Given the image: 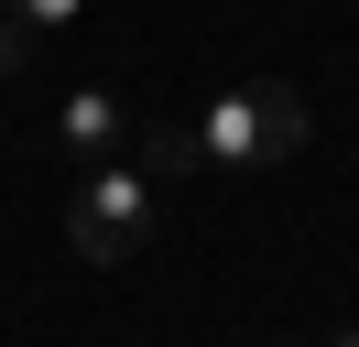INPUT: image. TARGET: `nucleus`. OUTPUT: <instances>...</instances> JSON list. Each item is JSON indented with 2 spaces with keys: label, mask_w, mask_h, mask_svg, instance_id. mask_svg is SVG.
I'll return each mask as SVG.
<instances>
[{
  "label": "nucleus",
  "mask_w": 359,
  "mask_h": 347,
  "mask_svg": "<svg viewBox=\"0 0 359 347\" xmlns=\"http://www.w3.org/2000/svg\"><path fill=\"white\" fill-rule=\"evenodd\" d=\"M196 163H218V174H272V163H294L305 152V98L294 87H218V98L196 108Z\"/></svg>",
  "instance_id": "obj_1"
},
{
  "label": "nucleus",
  "mask_w": 359,
  "mask_h": 347,
  "mask_svg": "<svg viewBox=\"0 0 359 347\" xmlns=\"http://www.w3.org/2000/svg\"><path fill=\"white\" fill-rule=\"evenodd\" d=\"M22 76H33V33L0 11V87H22Z\"/></svg>",
  "instance_id": "obj_4"
},
{
  "label": "nucleus",
  "mask_w": 359,
  "mask_h": 347,
  "mask_svg": "<svg viewBox=\"0 0 359 347\" xmlns=\"http://www.w3.org/2000/svg\"><path fill=\"white\" fill-rule=\"evenodd\" d=\"M55 141L76 152V174H88V163H120V141H131V108H120L109 87H66V108H55Z\"/></svg>",
  "instance_id": "obj_3"
},
{
  "label": "nucleus",
  "mask_w": 359,
  "mask_h": 347,
  "mask_svg": "<svg viewBox=\"0 0 359 347\" xmlns=\"http://www.w3.org/2000/svg\"><path fill=\"white\" fill-rule=\"evenodd\" d=\"M0 11L22 22V33H55V22H76V11H88V0H0Z\"/></svg>",
  "instance_id": "obj_5"
},
{
  "label": "nucleus",
  "mask_w": 359,
  "mask_h": 347,
  "mask_svg": "<svg viewBox=\"0 0 359 347\" xmlns=\"http://www.w3.org/2000/svg\"><path fill=\"white\" fill-rule=\"evenodd\" d=\"M66 239H76V260H131L153 239V174L142 163H88L76 195H66Z\"/></svg>",
  "instance_id": "obj_2"
},
{
  "label": "nucleus",
  "mask_w": 359,
  "mask_h": 347,
  "mask_svg": "<svg viewBox=\"0 0 359 347\" xmlns=\"http://www.w3.org/2000/svg\"><path fill=\"white\" fill-rule=\"evenodd\" d=\"M327 347H359V325H348V337H327Z\"/></svg>",
  "instance_id": "obj_6"
}]
</instances>
